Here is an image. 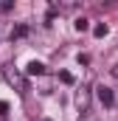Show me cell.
I'll use <instances>...</instances> for the list:
<instances>
[{"instance_id": "obj_1", "label": "cell", "mask_w": 118, "mask_h": 121, "mask_svg": "<svg viewBox=\"0 0 118 121\" xmlns=\"http://www.w3.org/2000/svg\"><path fill=\"white\" fill-rule=\"evenodd\" d=\"M3 76H6V82H8L17 93H28V82H25V76H23L14 65H6V68H3Z\"/></svg>"}, {"instance_id": "obj_2", "label": "cell", "mask_w": 118, "mask_h": 121, "mask_svg": "<svg viewBox=\"0 0 118 121\" xmlns=\"http://www.w3.org/2000/svg\"><path fill=\"white\" fill-rule=\"evenodd\" d=\"M76 107H79L82 116L90 113V87H79V93H76Z\"/></svg>"}, {"instance_id": "obj_3", "label": "cell", "mask_w": 118, "mask_h": 121, "mask_svg": "<svg viewBox=\"0 0 118 121\" xmlns=\"http://www.w3.org/2000/svg\"><path fill=\"white\" fill-rule=\"evenodd\" d=\"M96 90H98V101H101L104 107H113V104H115V96H113L110 87H104V85H101V87H96Z\"/></svg>"}, {"instance_id": "obj_4", "label": "cell", "mask_w": 118, "mask_h": 121, "mask_svg": "<svg viewBox=\"0 0 118 121\" xmlns=\"http://www.w3.org/2000/svg\"><path fill=\"white\" fill-rule=\"evenodd\" d=\"M25 70H28V76H42V73H45V65H42V62H28V68H25Z\"/></svg>"}, {"instance_id": "obj_5", "label": "cell", "mask_w": 118, "mask_h": 121, "mask_svg": "<svg viewBox=\"0 0 118 121\" xmlns=\"http://www.w3.org/2000/svg\"><path fill=\"white\" fill-rule=\"evenodd\" d=\"M107 23H98V26H93V34H96V37H98V39H101V37H107Z\"/></svg>"}, {"instance_id": "obj_6", "label": "cell", "mask_w": 118, "mask_h": 121, "mask_svg": "<svg viewBox=\"0 0 118 121\" xmlns=\"http://www.w3.org/2000/svg\"><path fill=\"white\" fill-rule=\"evenodd\" d=\"M73 26H76V31H87V28H90V23L84 20V17H79V20H76Z\"/></svg>"}, {"instance_id": "obj_7", "label": "cell", "mask_w": 118, "mask_h": 121, "mask_svg": "<svg viewBox=\"0 0 118 121\" xmlns=\"http://www.w3.org/2000/svg\"><path fill=\"white\" fill-rule=\"evenodd\" d=\"M25 34H28V28H25V26H17V28L11 31V39H14V37H25Z\"/></svg>"}, {"instance_id": "obj_8", "label": "cell", "mask_w": 118, "mask_h": 121, "mask_svg": "<svg viewBox=\"0 0 118 121\" xmlns=\"http://www.w3.org/2000/svg\"><path fill=\"white\" fill-rule=\"evenodd\" d=\"M59 79H62V82H65V85H73V76H70V73H67V70H65V73H59Z\"/></svg>"}, {"instance_id": "obj_9", "label": "cell", "mask_w": 118, "mask_h": 121, "mask_svg": "<svg viewBox=\"0 0 118 121\" xmlns=\"http://www.w3.org/2000/svg\"><path fill=\"white\" fill-rule=\"evenodd\" d=\"M6 113H8V104H6V101H0V116H6Z\"/></svg>"}, {"instance_id": "obj_10", "label": "cell", "mask_w": 118, "mask_h": 121, "mask_svg": "<svg viewBox=\"0 0 118 121\" xmlns=\"http://www.w3.org/2000/svg\"><path fill=\"white\" fill-rule=\"evenodd\" d=\"M110 70H113V76H115V79H118V65H113V68H110Z\"/></svg>"}, {"instance_id": "obj_11", "label": "cell", "mask_w": 118, "mask_h": 121, "mask_svg": "<svg viewBox=\"0 0 118 121\" xmlns=\"http://www.w3.org/2000/svg\"><path fill=\"white\" fill-rule=\"evenodd\" d=\"M45 121H48V118H45Z\"/></svg>"}]
</instances>
